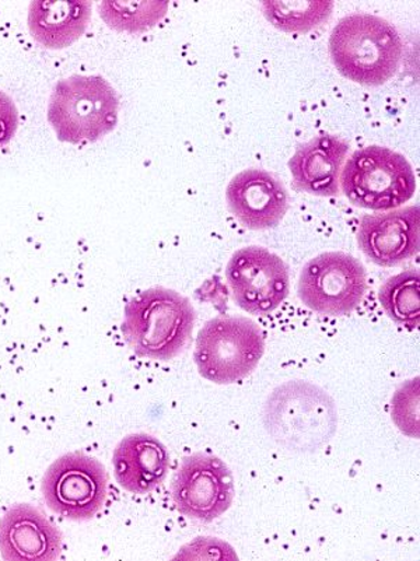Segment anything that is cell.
<instances>
[{
	"mask_svg": "<svg viewBox=\"0 0 420 561\" xmlns=\"http://www.w3.org/2000/svg\"><path fill=\"white\" fill-rule=\"evenodd\" d=\"M338 72L351 82L377 88L398 72L404 42L396 25L374 14L353 13L339 20L330 37Z\"/></svg>",
	"mask_w": 420,
	"mask_h": 561,
	"instance_id": "obj_1",
	"label": "cell"
},
{
	"mask_svg": "<svg viewBox=\"0 0 420 561\" xmlns=\"http://www.w3.org/2000/svg\"><path fill=\"white\" fill-rule=\"evenodd\" d=\"M195 320L189 298L166 287H154L126 305L121 330L136 356L169 362L189 345Z\"/></svg>",
	"mask_w": 420,
	"mask_h": 561,
	"instance_id": "obj_2",
	"label": "cell"
},
{
	"mask_svg": "<svg viewBox=\"0 0 420 561\" xmlns=\"http://www.w3.org/2000/svg\"><path fill=\"white\" fill-rule=\"evenodd\" d=\"M120 99L103 76H70L50 94L48 121L58 139L68 144H93L118 124Z\"/></svg>",
	"mask_w": 420,
	"mask_h": 561,
	"instance_id": "obj_3",
	"label": "cell"
},
{
	"mask_svg": "<svg viewBox=\"0 0 420 561\" xmlns=\"http://www.w3.org/2000/svg\"><path fill=\"white\" fill-rule=\"evenodd\" d=\"M339 182L343 195L354 206L377 211L398 209L417 192L411 163L401 153L383 146L354 151Z\"/></svg>",
	"mask_w": 420,
	"mask_h": 561,
	"instance_id": "obj_4",
	"label": "cell"
},
{
	"mask_svg": "<svg viewBox=\"0 0 420 561\" xmlns=\"http://www.w3.org/2000/svg\"><path fill=\"white\" fill-rule=\"evenodd\" d=\"M265 353V336L254 321L217 317L196 337L194 360L205 380L229 386L256 370Z\"/></svg>",
	"mask_w": 420,
	"mask_h": 561,
	"instance_id": "obj_5",
	"label": "cell"
},
{
	"mask_svg": "<svg viewBox=\"0 0 420 561\" xmlns=\"http://www.w3.org/2000/svg\"><path fill=\"white\" fill-rule=\"evenodd\" d=\"M288 383L268 402V430L277 443L297 451H313L332 436L336 409L330 398L313 386Z\"/></svg>",
	"mask_w": 420,
	"mask_h": 561,
	"instance_id": "obj_6",
	"label": "cell"
},
{
	"mask_svg": "<svg viewBox=\"0 0 420 561\" xmlns=\"http://www.w3.org/2000/svg\"><path fill=\"white\" fill-rule=\"evenodd\" d=\"M109 474L98 459L82 453L59 457L45 472L43 497L60 517L84 523L107 502Z\"/></svg>",
	"mask_w": 420,
	"mask_h": 561,
	"instance_id": "obj_7",
	"label": "cell"
},
{
	"mask_svg": "<svg viewBox=\"0 0 420 561\" xmlns=\"http://www.w3.org/2000/svg\"><path fill=\"white\" fill-rule=\"evenodd\" d=\"M367 290V273L361 261L343 252H326L308 261L298 279V297L318 314H351Z\"/></svg>",
	"mask_w": 420,
	"mask_h": 561,
	"instance_id": "obj_8",
	"label": "cell"
},
{
	"mask_svg": "<svg viewBox=\"0 0 420 561\" xmlns=\"http://www.w3.org/2000/svg\"><path fill=\"white\" fill-rule=\"evenodd\" d=\"M232 298L248 314L268 316L288 296L287 265L281 256L262 247L236 251L226 267Z\"/></svg>",
	"mask_w": 420,
	"mask_h": 561,
	"instance_id": "obj_9",
	"label": "cell"
},
{
	"mask_svg": "<svg viewBox=\"0 0 420 561\" xmlns=\"http://www.w3.org/2000/svg\"><path fill=\"white\" fill-rule=\"evenodd\" d=\"M173 500L185 517L212 523L231 507L235 480L230 469L214 455L185 458L173 480Z\"/></svg>",
	"mask_w": 420,
	"mask_h": 561,
	"instance_id": "obj_10",
	"label": "cell"
},
{
	"mask_svg": "<svg viewBox=\"0 0 420 561\" xmlns=\"http://www.w3.org/2000/svg\"><path fill=\"white\" fill-rule=\"evenodd\" d=\"M359 247L378 266L402 265L420 248L419 206L398 207L362 217L357 231Z\"/></svg>",
	"mask_w": 420,
	"mask_h": 561,
	"instance_id": "obj_11",
	"label": "cell"
},
{
	"mask_svg": "<svg viewBox=\"0 0 420 561\" xmlns=\"http://www.w3.org/2000/svg\"><path fill=\"white\" fill-rule=\"evenodd\" d=\"M229 209L251 230L273 229L287 214V191L282 182L262 169L237 174L226 190Z\"/></svg>",
	"mask_w": 420,
	"mask_h": 561,
	"instance_id": "obj_12",
	"label": "cell"
},
{
	"mask_svg": "<svg viewBox=\"0 0 420 561\" xmlns=\"http://www.w3.org/2000/svg\"><path fill=\"white\" fill-rule=\"evenodd\" d=\"M0 554L4 560H58L63 534L38 508L16 504L0 518Z\"/></svg>",
	"mask_w": 420,
	"mask_h": 561,
	"instance_id": "obj_13",
	"label": "cell"
},
{
	"mask_svg": "<svg viewBox=\"0 0 420 561\" xmlns=\"http://www.w3.org/2000/svg\"><path fill=\"white\" fill-rule=\"evenodd\" d=\"M348 141L322 134L298 146L288 161L297 190L316 196H337L341 192V173L349 153Z\"/></svg>",
	"mask_w": 420,
	"mask_h": 561,
	"instance_id": "obj_14",
	"label": "cell"
},
{
	"mask_svg": "<svg viewBox=\"0 0 420 561\" xmlns=\"http://www.w3.org/2000/svg\"><path fill=\"white\" fill-rule=\"evenodd\" d=\"M113 465L121 488L134 494H148L163 483L170 455L164 444L150 434H130L116 446Z\"/></svg>",
	"mask_w": 420,
	"mask_h": 561,
	"instance_id": "obj_15",
	"label": "cell"
},
{
	"mask_svg": "<svg viewBox=\"0 0 420 561\" xmlns=\"http://www.w3.org/2000/svg\"><path fill=\"white\" fill-rule=\"evenodd\" d=\"M91 16L89 2H34L30 4V33L44 47H69L82 37Z\"/></svg>",
	"mask_w": 420,
	"mask_h": 561,
	"instance_id": "obj_16",
	"label": "cell"
},
{
	"mask_svg": "<svg viewBox=\"0 0 420 561\" xmlns=\"http://www.w3.org/2000/svg\"><path fill=\"white\" fill-rule=\"evenodd\" d=\"M420 275L418 270H409L389 277L378 293L379 305L386 314L399 325L415 330L419 327Z\"/></svg>",
	"mask_w": 420,
	"mask_h": 561,
	"instance_id": "obj_17",
	"label": "cell"
},
{
	"mask_svg": "<svg viewBox=\"0 0 420 561\" xmlns=\"http://www.w3.org/2000/svg\"><path fill=\"white\" fill-rule=\"evenodd\" d=\"M261 10L273 27L286 33H307L331 18L333 3L266 0L261 3Z\"/></svg>",
	"mask_w": 420,
	"mask_h": 561,
	"instance_id": "obj_18",
	"label": "cell"
},
{
	"mask_svg": "<svg viewBox=\"0 0 420 561\" xmlns=\"http://www.w3.org/2000/svg\"><path fill=\"white\" fill-rule=\"evenodd\" d=\"M167 2H105L101 14L110 27L120 32L141 33L166 16Z\"/></svg>",
	"mask_w": 420,
	"mask_h": 561,
	"instance_id": "obj_19",
	"label": "cell"
},
{
	"mask_svg": "<svg viewBox=\"0 0 420 561\" xmlns=\"http://www.w3.org/2000/svg\"><path fill=\"white\" fill-rule=\"evenodd\" d=\"M19 128L16 104L7 93L0 91V149L14 138Z\"/></svg>",
	"mask_w": 420,
	"mask_h": 561,
	"instance_id": "obj_20",
	"label": "cell"
}]
</instances>
